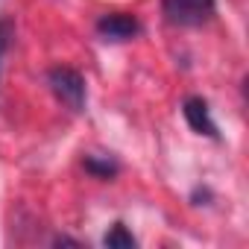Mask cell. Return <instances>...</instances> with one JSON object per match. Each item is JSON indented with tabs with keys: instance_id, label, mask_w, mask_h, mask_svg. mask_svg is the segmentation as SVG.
Segmentation results:
<instances>
[{
	"instance_id": "cell-1",
	"label": "cell",
	"mask_w": 249,
	"mask_h": 249,
	"mask_svg": "<svg viewBox=\"0 0 249 249\" xmlns=\"http://www.w3.org/2000/svg\"><path fill=\"white\" fill-rule=\"evenodd\" d=\"M47 85H50L53 97L65 108H71L73 114H82L85 111V106H88V88H85V79H82L79 71L59 65V68H53L47 73Z\"/></svg>"
},
{
	"instance_id": "cell-2",
	"label": "cell",
	"mask_w": 249,
	"mask_h": 249,
	"mask_svg": "<svg viewBox=\"0 0 249 249\" xmlns=\"http://www.w3.org/2000/svg\"><path fill=\"white\" fill-rule=\"evenodd\" d=\"M161 12L173 27H202L214 18L217 0H161Z\"/></svg>"
},
{
	"instance_id": "cell-3",
	"label": "cell",
	"mask_w": 249,
	"mask_h": 249,
	"mask_svg": "<svg viewBox=\"0 0 249 249\" xmlns=\"http://www.w3.org/2000/svg\"><path fill=\"white\" fill-rule=\"evenodd\" d=\"M138 33H141L138 18L126 15V12H111V15H103V18L97 21V36H100L103 41H114V44L132 41Z\"/></svg>"
},
{
	"instance_id": "cell-4",
	"label": "cell",
	"mask_w": 249,
	"mask_h": 249,
	"mask_svg": "<svg viewBox=\"0 0 249 249\" xmlns=\"http://www.w3.org/2000/svg\"><path fill=\"white\" fill-rule=\"evenodd\" d=\"M182 114H185L188 126H191L196 135H205V138H214V141L220 138L217 123H214V117H211V108H208V103H205L202 97H188L185 106H182Z\"/></svg>"
},
{
	"instance_id": "cell-5",
	"label": "cell",
	"mask_w": 249,
	"mask_h": 249,
	"mask_svg": "<svg viewBox=\"0 0 249 249\" xmlns=\"http://www.w3.org/2000/svg\"><path fill=\"white\" fill-rule=\"evenodd\" d=\"M103 243L111 246V249H132V246H135V237H132V231L123 226V223H114V226L106 231Z\"/></svg>"
},
{
	"instance_id": "cell-6",
	"label": "cell",
	"mask_w": 249,
	"mask_h": 249,
	"mask_svg": "<svg viewBox=\"0 0 249 249\" xmlns=\"http://www.w3.org/2000/svg\"><path fill=\"white\" fill-rule=\"evenodd\" d=\"M85 170H91V173L100 176V179H111V176L117 173V161L100 159V156H88V159H85Z\"/></svg>"
},
{
	"instance_id": "cell-7",
	"label": "cell",
	"mask_w": 249,
	"mask_h": 249,
	"mask_svg": "<svg viewBox=\"0 0 249 249\" xmlns=\"http://www.w3.org/2000/svg\"><path fill=\"white\" fill-rule=\"evenodd\" d=\"M12 38H15V21L12 18H0V71H3V59L12 47Z\"/></svg>"
}]
</instances>
